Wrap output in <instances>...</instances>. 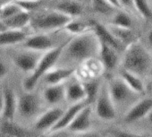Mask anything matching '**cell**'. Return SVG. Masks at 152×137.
Returning <instances> with one entry per match:
<instances>
[{"label": "cell", "instance_id": "6da1fadb", "mask_svg": "<svg viewBox=\"0 0 152 137\" xmlns=\"http://www.w3.org/2000/svg\"><path fill=\"white\" fill-rule=\"evenodd\" d=\"M99 48V40L93 31L77 36H72L66 41L59 60L66 59L67 63L81 64L96 57Z\"/></svg>", "mask_w": 152, "mask_h": 137}, {"label": "cell", "instance_id": "7a4b0ae2", "mask_svg": "<svg viewBox=\"0 0 152 137\" xmlns=\"http://www.w3.org/2000/svg\"><path fill=\"white\" fill-rule=\"evenodd\" d=\"M120 65L122 69L131 72L141 79H148L152 65V52L140 40H137L124 49Z\"/></svg>", "mask_w": 152, "mask_h": 137}, {"label": "cell", "instance_id": "3957f363", "mask_svg": "<svg viewBox=\"0 0 152 137\" xmlns=\"http://www.w3.org/2000/svg\"><path fill=\"white\" fill-rule=\"evenodd\" d=\"M72 17L57 10L44 7L31 13L29 28L33 32H51L62 31Z\"/></svg>", "mask_w": 152, "mask_h": 137}, {"label": "cell", "instance_id": "277c9868", "mask_svg": "<svg viewBox=\"0 0 152 137\" xmlns=\"http://www.w3.org/2000/svg\"><path fill=\"white\" fill-rule=\"evenodd\" d=\"M66 41L62 43L58 47L43 53L33 72H31L30 75H28L23 81V87L24 91H27V92L34 91L35 87L37 86L39 82L42 79V77L51 69V68L56 65Z\"/></svg>", "mask_w": 152, "mask_h": 137}, {"label": "cell", "instance_id": "5b68a950", "mask_svg": "<svg viewBox=\"0 0 152 137\" xmlns=\"http://www.w3.org/2000/svg\"><path fill=\"white\" fill-rule=\"evenodd\" d=\"M107 84L109 94L116 109L117 108L125 106L126 104H129L130 107L139 100V94L132 91L119 75L108 79L107 81Z\"/></svg>", "mask_w": 152, "mask_h": 137}, {"label": "cell", "instance_id": "8992f818", "mask_svg": "<svg viewBox=\"0 0 152 137\" xmlns=\"http://www.w3.org/2000/svg\"><path fill=\"white\" fill-rule=\"evenodd\" d=\"M61 31L51 32H32L28 38L21 44V48H27L33 51H38L41 53H45L48 50H51L62 43L59 42L57 39H59L58 33Z\"/></svg>", "mask_w": 152, "mask_h": 137}, {"label": "cell", "instance_id": "52a82bcc", "mask_svg": "<svg viewBox=\"0 0 152 137\" xmlns=\"http://www.w3.org/2000/svg\"><path fill=\"white\" fill-rule=\"evenodd\" d=\"M95 113L103 121H113L116 117V108L108 92L107 81L102 82L99 94L94 102Z\"/></svg>", "mask_w": 152, "mask_h": 137}, {"label": "cell", "instance_id": "ba28073f", "mask_svg": "<svg viewBox=\"0 0 152 137\" xmlns=\"http://www.w3.org/2000/svg\"><path fill=\"white\" fill-rule=\"evenodd\" d=\"M41 100L34 91L17 95V113L24 118H31L40 114Z\"/></svg>", "mask_w": 152, "mask_h": 137}, {"label": "cell", "instance_id": "9c48e42d", "mask_svg": "<svg viewBox=\"0 0 152 137\" xmlns=\"http://www.w3.org/2000/svg\"><path fill=\"white\" fill-rule=\"evenodd\" d=\"M11 53L10 57L13 64L20 71L29 74L33 72L38 62L43 55L41 52L33 51L23 48L13 50Z\"/></svg>", "mask_w": 152, "mask_h": 137}, {"label": "cell", "instance_id": "30bf717a", "mask_svg": "<svg viewBox=\"0 0 152 137\" xmlns=\"http://www.w3.org/2000/svg\"><path fill=\"white\" fill-rule=\"evenodd\" d=\"M118 50L113 47L99 41V48L98 56L103 69L107 72H113L120 65L121 56Z\"/></svg>", "mask_w": 152, "mask_h": 137}, {"label": "cell", "instance_id": "8fae6325", "mask_svg": "<svg viewBox=\"0 0 152 137\" xmlns=\"http://www.w3.org/2000/svg\"><path fill=\"white\" fill-rule=\"evenodd\" d=\"M152 108V98L139 99L132 104L125 111L123 120L126 124L137 122L146 116L148 111Z\"/></svg>", "mask_w": 152, "mask_h": 137}, {"label": "cell", "instance_id": "7c38bea8", "mask_svg": "<svg viewBox=\"0 0 152 137\" xmlns=\"http://www.w3.org/2000/svg\"><path fill=\"white\" fill-rule=\"evenodd\" d=\"M63 112V108L53 106L48 110L38 115V117L34 123V128L40 132H49L57 123Z\"/></svg>", "mask_w": 152, "mask_h": 137}, {"label": "cell", "instance_id": "4fadbf2b", "mask_svg": "<svg viewBox=\"0 0 152 137\" xmlns=\"http://www.w3.org/2000/svg\"><path fill=\"white\" fill-rule=\"evenodd\" d=\"M91 105H86L78 112L65 130L78 134L90 131L91 128Z\"/></svg>", "mask_w": 152, "mask_h": 137}, {"label": "cell", "instance_id": "5bb4252c", "mask_svg": "<svg viewBox=\"0 0 152 137\" xmlns=\"http://www.w3.org/2000/svg\"><path fill=\"white\" fill-rule=\"evenodd\" d=\"M43 6L57 10L71 17L83 16L84 13V6L75 2L74 0H49L47 6Z\"/></svg>", "mask_w": 152, "mask_h": 137}, {"label": "cell", "instance_id": "9a60e30c", "mask_svg": "<svg viewBox=\"0 0 152 137\" xmlns=\"http://www.w3.org/2000/svg\"><path fill=\"white\" fill-rule=\"evenodd\" d=\"M75 72H76L75 67L72 66L62 65V66L56 67L55 65L42 77V79H44L47 85L64 84L66 83V81H68L70 78H72L75 74Z\"/></svg>", "mask_w": 152, "mask_h": 137}, {"label": "cell", "instance_id": "2e32d148", "mask_svg": "<svg viewBox=\"0 0 152 137\" xmlns=\"http://www.w3.org/2000/svg\"><path fill=\"white\" fill-rule=\"evenodd\" d=\"M3 94V108L1 116L3 119L14 120L17 113V94L9 86L2 88Z\"/></svg>", "mask_w": 152, "mask_h": 137}, {"label": "cell", "instance_id": "e0dca14e", "mask_svg": "<svg viewBox=\"0 0 152 137\" xmlns=\"http://www.w3.org/2000/svg\"><path fill=\"white\" fill-rule=\"evenodd\" d=\"M33 32L30 29L6 30L0 32V48L21 45Z\"/></svg>", "mask_w": 152, "mask_h": 137}, {"label": "cell", "instance_id": "ac0fdd59", "mask_svg": "<svg viewBox=\"0 0 152 137\" xmlns=\"http://www.w3.org/2000/svg\"><path fill=\"white\" fill-rule=\"evenodd\" d=\"M93 32L99 39L100 42H103L105 44H107L119 52H123L124 48V46L119 42V40L115 38V36L111 32L107 24H104L99 21L93 20Z\"/></svg>", "mask_w": 152, "mask_h": 137}, {"label": "cell", "instance_id": "d6986e66", "mask_svg": "<svg viewBox=\"0 0 152 137\" xmlns=\"http://www.w3.org/2000/svg\"><path fill=\"white\" fill-rule=\"evenodd\" d=\"M93 30V20L83 19V16L72 17L62 29L64 32L70 36L84 34Z\"/></svg>", "mask_w": 152, "mask_h": 137}, {"label": "cell", "instance_id": "ffe728a7", "mask_svg": "<svg viewBox=\"0 0 152 137\" xmlns=\"http://www.w3.org/2000/svg\"><path fill=\"white\" fill-rule=\"evenodd\" d=\"M87 104L85 101L79 102V103H74L72 104L66 110H64L61 117L57 121V123L54 125V127L49 131V132H55V131H61V130H65L68 125L71 124V122L73 120L75 116L78 114V112L84 108ZM48 132V133H49Z\"/></svg>", "mask_w": 152, "mask_h": 137}, {"label": "cell", "instance_id": "44dd1931", "mask_svg": "<svg viewBox=\"0 0 152 137\" xmlns=\"http://www.w3.org/2000/svg\"><path fill=\"white\" fill-rule=\"evenodd\" d=\"M0 131L7 133L10 137H35L31 131L14 120L2 119L0 122Z\"/></svg>", "mask_w": 152, "mask_h": 137}, {"label": "cell", "instance_id": "7402d4cb", "mask_svg": "<svg viewBox=\"0 0 152 137\" xmlns=\"http://www.w3.org/2000/svg\"><path fill=\"white\" fill-rule=\"evenodd\" d=\"M43 100L51 106H55L65 100V83L47 85L43 91Z\"/></svg>", "mask_w": 152, "mask_h": 137}, {"label": "cell", "instance_id": "603a6c76", "mask_svg": "<svg viewBox=\"0 0 152 137\" xmlns=\"http://www.w3.org/2000/svg\"><path fill=\"white\" fill-rule=\"evenodd\" d=\"M65 100L71 104L85 101V92L83 84L78 79L65 84Z\"/></svg>", "mask_w": 152, "mask_h": 137}, {"label": "cell", "instance_id": "cb8c5ba5", "mask_svg": "<svg viewBox=\"0 0 152 137\" xmlns=\"http://www.w3.org/2000/svg\"><path fill=\"white\" fill-rule=\"evenodd\" d=\"M30 20L31 13L26 10H23L2 22L7 30H23L29 28Z\"/></svg>", "mask_w": 152, "mask_h": 137}, {"label": "cell", "instance_id": "d4e9b609", "mask_svg": "<svg viewBox=\"0 0 152 137\" xmlns=\"http://www.w3.org/2000/svg\"><path fill=\"white\" fill-rule=\"evenodd\" d=\"M119 76L126 84V85L132 91L136 92L137 94L141 95L145 92L146 87H145V84L143 82V79H141L138 75L121 68L120 73H119Z\"/></svg>", "mask_w": 152, "mask_h": 137}, {"label": "cell", "instance_id": "484cf974", "mask_svg": "<svg viewBox=\"0 0 152 137\" xmlns=\"http://www.w3.org/2000/svg\"><path fill=\"white\" fill-rule=\"evenodd\" d=\"M107 24L120 28L133 29V20L132 14L121 8L116 9L109 16V21Z\"/></svg>", "mask_w": 152, "mask_h": 137}, {"label": "cell", "instance_id": "4316f807", "mask_svg": "<svg viewBox=\"0 0 152 137\" xmlns=\"http://www.w3.org/2000/svg\"><path fill=\"white\" fill-rule=\"evenodd\" d=\"M111 32L115 36V38L119 40V42L124 46L125 48L128 45L132 43L133 41L137 40L136 34L134 33L133 29H127V28H120L107 24Z\"/></svg>", "mask_w": 152, "mask_h": 137}, {"label": "cell", "instance_id": "83f0119b", "mask_svg": "<svg viewBox=\"0 0 152 137\" xmlns=\"http://www.w3.org/2000/svg\"><path fill=\"white\" fill-rule=\"evenodd\" d=\"M81 82L85 92V102L89 105H92L97 99L102 82L98 79H88Z\"/></svg>", "mask_w": 152, "mask_h": 137}, {"label": "cell", "instance_id": "f1b7e54d", "mask_svg": "<svg viewBox=\"0 0 152 137\" xmlns=\"http://www.w3.org/2000/svg\"><path fill=\"white\" fill-rule=\"evenodd\" d=\"M92 10L100 15H106V16H110L116 9L115 7H113L107 0H91L90 3Z\"/></svg>", "mask_w": 152, "mask_h": 137}, {"label": "cell", "instance_id": "f546056e", "mask_svg": "<svg viewBox=\"0 0 152 137\" xmlns=\"http://www.w3.org/2000/svg\"><path fill=\"white\" fill-rule=\"evenodd\" d=\"M136 15L144 20H152V7L148 0H133Z\"/></svg>", "mask_w": 152, "mask_h": 137}, {"label": "cell", "instance_id": "4dcf8cb0", "mask_svg": "<svg viewBox=\"0 0 152 137\" xmlns=\"http://www.w3.org/2000/svg\"><path fill=\"white\" fill-rule=\"evenodd\" d=\"M110 133L112 137H147L144 134H140L125 130H113Z\"/></svg>", "mask_w": 152, "mask_h": 137}, {"label": "cell", "instance_id": "1f68e13d", "mask_svg": "<svg viewBox=\"0 0 152 137\" xmlns=\"http://www.w3.org/2000/svg\"><path fill=\"white\" fill-rule=\"evenodd\" d=\"M118 4L121 9L125 10L132 15L136 14L133 6V0H118Z\"/></svg>", "mask_w": 152, "mask_h": 137}, {"label": "cell", "instance_id": "d6a6232c", "mask_svg": "<svg viewBox=\"0 0 152 137\" xmlns=\"http://www.w3.org/2000/svg\"><path fill=\"white\" fill-rule=\"evenodd\" d=\"M9 70L10 69L7 63L2 57H0V80L5 78L8 75Z\"/></svg>", "mask_w": 152, "mask_h": 137}, {"label": "cell", "instance_id": "836d02e7", "mask_svg": "<svg viewBox=\"0 0 152 137\" xmlns=\"http://www.w3.org/2000/svg\"><path fill=\"white\" fill-rule=\"evenodd\" d=\"M44 137H69V134L68 132H64V130H61L47 133V134Z\"/></svg>", "mask_w": 152, "mask_h": 137}, {"label": "cell", "instance_id": "e575fe53", "mask_svg": "<svg viewBox=\"0 0 152 137\" xmlns=\"http://www.w3.org/2000/svg\"><path fill=\"white\" fill-rule=\"evenodd\" d=\"M79 137H101L99 133H92L90 131L88 132H85V133H79Z\"/></svg>", "mask_w": 152, "mask_h": 137}, {"label": "cell", "instance_id": "d590c367", "mask_svg": "<svg viewBox=\"0 0 152 137\" xmlns=\"http://www.w3.org/2000/svg\"><path fill=\"white\" fill-rule=\"evenodd\" d=\"M146 41L152 48V28H150L146 33Z\"/></svg>", "mask_w": 152, "mask_h": 137}, {"label": "cell", "instance_id": "8d00e7d4", "mask_svg": "<svg viewBox=\"0 0 152 137\" xmlns=\"http://www.w3.org/2000/svg\"><path fill=\"white\" fill-rule=\"evenodd\" d=\"M16 0H0V10H1L3 7H5L6 6H7L8 4L15 2Z\"/></svg>", "mask_w": 152, "mask_h": 137}, {"label": "cell", "instance_id": "74e56055", "mask_svg": "<svg viewBox=\"0 0 152 137\" xmlns=\"http://www.w3.org/2000/svg\"><path fill=\"white\" fill-rule=\"evenodd\" d=\"M144 118H146V120H147L149 124L152 125V108L148 111V113L146 115V116H145Z\"/></svg>", "mask_w": 152, "mask_h": 137}, {"label": "cell", "instance_id": "f35d334b", "mask_svg": "<svg viewBox=\"0 0 152 137\" xmlns=\"http://www.w3.org/2000/svg\"><path fill=\"white\" fill-rule=\"evenodd\" d=\"M107 1H108L113 7H115V8H120L119 4H118V0H107Z\"/></svg>", "mask_w": 152, "mask_h": 137}, {"label": "cell", "instance_id": "ab89813d", "mask_svg": "<svg viewBox=\"0 0 152 137\" xmlns=\"http://www.w3.org/2000/svg\"><path fill=\"white\" fill-rule=\"evenodd\" d=\"M3 108V94H2V89L0 90V115H1Z\"/></svg>", "mask_w": 152, "mask_h": 137}, {"label": "cell", "instance_id": "60d3db41", "mask_svg": "<svg viewBox=\"0 0 152 137\" xmlns=\"http://www.w3.org/2000/svg\"><path fill=\"white\" fill-rule=\"evenodd\" d=\"M74 1H75V2H77V3H79V4H82V5H83V6L87 5V4L90 5V3H91V0H74Z\"/></svg>", "mask_w": 152, "mask_h": 137}, {"label": "cell", "instance_id": "b9f144b4", "mask_svg": "<svg viewBox=\"0 0 152 137\" xmlns=\"http://www.w3.org/2000/svg\"><path fill=\"white\" fill-rule=\"evenodd\" d=\"M148 80L150 85H152V65L150 67V70H149V73H148Z\"/></svg>", "mask_w": 152, "mask_h": 137}, {"label": "cell", "instance_id": "7bdbcfd3", "mask_svg": "<svg viewBox=\"0 0 152 137\" xmlns=\"http://www.w3.org/2000/svg\"><path fill=\"white\" fill-rule=\"evenodd\" d=\"M0 137H10V136L7 135V133H3V132L0 131Z\"/></svg>", "mask_w": 152, "mask_h": 137}, {"label": "cell", "instance_id": "ee69618b", "mask_svg": "<svg viewBox=\"0 0 152 137\" xmlns=\"http://www.w3.org/2000/svg\"><path fill=\"white\" fill-rule=\"evenodd\" d=\"M21 2H34V1H39V0H18Z\"/></svg>", "mask_w": 152, "mask_h": 137}, {"label": "cell", "instance_id": "f6af8a7d", "mask_svg": "<svg viewBox=\"0 0 152 137\" xmlns=\"http://www.w3.org/2000/svg\"><path fill=\"white\" fill-rule=\"evenodd\" d=\"M151 137H152V136H151Z\"/></svg>", "mask_w": 152, "mask_h": 137}]
</instances>
